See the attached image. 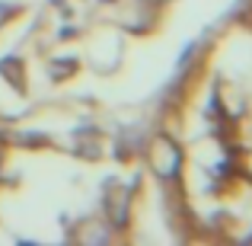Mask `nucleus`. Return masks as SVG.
<instances>
[{
  "instance_id": "nucleus-1",
  "label": "nucleus",
  "mask_w": 252,
  "mask_h": 246,
  "mask_svg": "<svg viewBox=\"0 0 252 246\" xmlns=\"http://www.w3.org/2000/svg\"><path fill=\"white\" fill-rule=\"evenodd\" d=\"M176 163H179L176 144L166 141V138H160V141H157V147H154V166H157V173H160V176H169V173L176 170Z\"/></svg>"
}]
</instances>
